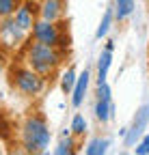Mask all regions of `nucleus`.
<instances>
[{"label": "nucleus", "mask_w": 149, "mask_h": 155, "mask_svg": "<svg viewBox=\"0 0 149 155\" xmlns=\"http://www.w3.org/2000/svg\"><path fill=\"white\" fill-rule=\"evenodd\" d=\"M89 69H84L80 75H78V80H76V86H73L71 91V106L73 108H80L82 101H84V97H86V88H89Z\"/></svg>", "instance_id": "7"}, {"label": "nucleus", "mask_w": 149, "mask_h": 155, "mask_svg": "<svg viewBox=\"0 0 149 155\" xmlns=\"http://www.w3.org/2000/svg\"><path fill=\"white\" fill-rule=\"evenodd\" d=\"M17 11V0H0V19L11 17Z\"/></svg>", "instance_id": "18"}, {"label": "nucleus", "mask_w": 149, "mask_h": 155, "mask_svg": "<svg viewBox=\"0 0 149 155\" xmlns=\"http://www.w3.org/2000/svg\"><path fill=\"white\" fill-rule=\"evenodd\" d=\"M59 63H61V54L56 52L54 45H46V43L35 41L26 50V65L32 67L37 73H41L43 78L54 73V69L59 67Z\"/></svg>", "instance_id": "2"}, {"label": "nucleus", "mask_w": 149, "mask_h": 155, "mask_svg": "<svg viewBox=\"0 0 149 155\" xmlns=\"http://www.w3.org/2000/svg\"><path fill=\"white\" fill-rule=\"evenodd\" d=\"M0 71H2V61H0Z\"/></svg>", "instance_id": "21"}, {"label": "nucleus", "mask_w": 149, "mask_h": 155, "mask_svg": "<svg viewBox=\"0 0 149 155\" xmlns=\"http://www.w3.org/2000/svg\"><path fill=\"white\" fill-rule=\"evenodd\" d=\"M32 39L39 43H46V45H54L56 48L59 41H61V35H59V26L56 22H48V19H37L35 26H32Z\"/></svg>", "instance_id": "5"}, {"label": "nucleus", "mask_w": 149, "mask_h": 155, "mask_svg": "<svg viewBox=\"0 0 149 155\" xmlns=\"http://www.w3.org/2000/svg\"><path fill=\"white\" fill-rule=\"evenodd\" d=\"M76 80H78L76 69H73V67H69V69L63 73V82H61L63 93H71V91H73V86H76Z\"/></svg>", "instance_id": "17"}, {"label": "nucleus", "mask_w": 149, "mask_h": 155, "mask_svg": "<svg viewBox=\"0 0 149 155\" xmlns=\"http://www.w3.org/2000/svg\"><path fill=\"white\" fill-rule=\"evenodd\" d=\"M108 140L106 138H93L89 144H86V149H84V153L86 155H104L106 151H108Z\"/></svg>", "instance_id": "14"}, {"label": "nucleus", "mask_w": 149, "mask_h": 155, "mask_svg": "<svg viewBox=\"0 0 149 155\" xmlns=\"http://www.w3.org/2000/svg\"><path fill=\"white\" fill-rule=\"evenodd\" d=\"M76 140H73V134L69 136V134H63V138H61V142H59V147L54 149V153L56 155H73L76 153Z\"/></svg>", "instance_id": "13"}, {"label": "nucleus", "mask_w": 149, "mask_h": 155, "mask_svg": "<svg viewBox=\"0 0 149 155\" xmlns=\"http://www.w3.org/2000/svg\"><path fill=\"white\" fill-rule=\"evenodd\" d=\"M69 131L73 134V138H82L86 134V119L82 114H73L71 119V125H69Z\"/></svg>", "instance_id": "16"}, {"label": "nucleus", "mask_w": 149, "mask_h": 155, "mask_svg": "<svg viewBox=\"0 0 149 155\" xmlns=\"http://www.w3.org/2000/svg\"><path fill=\"white\" fill-rule=\"evenodd\" d=\"M20 138H22V147L26 153H46L50 147V138H52L46 116L39 112L28 114L22 125Z\"/></svg>", "instance_id": "1"}, {"label": "nucleus", "mask_w": 149, "mask_h": 155, "mask_svg": "<svg viewBox=\"0 0 149 155\" xmlns=\"http://www.w3.org/2000/svg\"><path fill=\"white\" fill-rule=\"evenodd\" d=\"M134 153H136V155H149V134H147V136H143V140L136 144Z\"/></svg>", "instance_id": "19"}, {"label": "nucleus", "mask_w": 149, "mask_h": 155, "mask_svg": "<svg viewBox=\"0 0 149 155\" xmlns=\"http://www.w3.org/2000/svg\"><path fill=\"white\" fill-rule=\"evenodd\" d=\"M97 97H102V99H113V97H110V86H108V82L97 84Z\"/></svg>", "instance_id": "20"}, {"label": "nucleus", "mask_w": 149, "mask_h": 155, "mask_svg": "<svg viewBox=\"0 0 149 155\" xmlns=\"http://www.w3.org/2000/svg\"><path fill=\"white\" fill-rule=\"evenodd\" d=\"M113 114H115L113 99H102V97H97V101H95V116H97V121L106 123V121H110Z\"/></svg>", "instance_id": "11"}, {"label": "nucleus", "mask_w": 149, "mask_h": 155, "mask_svg": "<svg viewBox=\"0 0 149 155\" xmlns=\"http://www.w3.org/2000/svg\"><path fill=\"white\" fill-rule=\"evenodd\" d=\"M11 84L17 93L24 97H37L46 88V80L41 73H37L32 67H15L11 71Z\"/></svg>", "instance_id": "3"}, {"label": "nucleus", "mask_w": 149, "mask_h": 155, "mask_svg": "<svg viewBox=\"0 0 149 155\" xmlns=\"http://www.w3.org/2000/svg\"><path fill=\"white\" fill-rule=\"evenodd\" d=\"M115 19L117 22H123L130 15L134 13V0H115Z\"/></svg>", "instance_id": "12"}, {"label": "nucleus", "mask_w": 149, "mask_h": 155, "mask_svg": "<svg viewBox=\"0 0 149 155\" xmlns=\"http://www.w3.org/2000/svg\"><path fill=\"white\" fill-rule=\"evenodd\" d=\"M149 125V104L141 106L134 114V119H132V125H130L125 129V136H123V144L125 147H134L138 138H143L145 136V129Z\"/></svg>", "instance_id": "4"}, {"label": "nucleus", "mask_w": 149, "mask_h": 155, "mask_svg": "<svg viewBox=\"0 0 149 155\" xmlns=\"http://www.w3.org/2000/svg\"><path fill=\"white\" fill-rule=\"evenodd\" d=\"M41 11V17L43 19H48V22H56V19L63 15V0H43L41 2V7H39Z\"/></svg>", "instance_id": "8"}, {"label": "nucleus", "mask_w": 149, "mask_h": 155, "mask_svg": "<svg viewBox=\"0 0 149 155\" xmlns=\"http://www.w3.org/2000/svg\"><path fill=\"white\" fill-rule=\"evenodd\" d=\"M0 39L7 43V45H20L24 39H26V30L15 22V17H5L2 19V26H0Z\"/></svg>", "instance_id": "6"}, {"label": "nucleus", "mask_w": 149, "mask_h": 155, "mask_svg": "<svg viewBox=\"0 0 149 155\" xmlns=\"http://www.w3.org/2000/svg\"><path fill=\"white\" fill-rule=\"evenodd\" d=\"M113 19H115V11H113V9H106V11H104V17H102V22H100V26H97V30H95V39H102V37L108 35Z\"/></svg>", "instance_id": "15"}, {"label": "nucleus", "mask_w": 149, "mask_h": 155, "mask_svg": "<svg viewBox=\"0 0 149 155\" xmlns=\"http://www.w3.org/2000/svg\"><path fill=\"white\" fill-rule=\"evenodd\" d=\"M13 17H15V22L17 24H20L26 32L28 30H32V26H35V22H37V19H35V15H32V11H30V7L28 5H24V7H20V9H17L15 13H13Z\"/></svg>", "instance_id": "9"}, {"label": "nucleus", "mask_w": 149, "mask_h": 155, "mask_svg": "<svg viewBox=\"0 0 149 155\" xmlns=\"http://www.w3.org/2000/svg\"><path fill=\"white\" fill-rule=\"evenodd\" d=\"M147 5H149V0H147Z\"/></svg>", "instance_id": "22"}, {"label": "nucleus", "mask_w": 149, "mask_h": 155, "mask_svg": "<svg viewBox=\"0 0 149 155\" xmlns=\"http://www.w3.org/2000/svg\"><path fill=\"white\" fill-rule=\"evenodd\" d=\"M110 63H113V50H104L97 58V84L106 82L108 78V69H110Z\"/></svg>", "instance_id": "10"}]
</instances>
